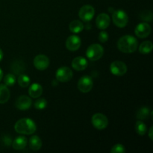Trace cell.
Masks as SVG:
<instances>
[{
  "instance_id": "1",
  "label": "cell",
  "mask_w": 153,
  "mask_h": 153,
  "mask_svg": "<svg viewBox=\"0 0 153 153\" xmlns=\"http://www.w3.org/2000/svg\"><path fill=\"white\" fill-rule=\"evenodd\" d=\"M137 47V41L133 36L125 35L120 37L117 42V48L124 53H132Z\"/></svg>"
},
{
  "instance_id": "2",
  "label": "cell",
  "mask_w": 153,
  "mask_h": 153,
  "mask_svg": "<svg viewBox=\"0 0 153 153\" xmlns=\"http://www.w3.org/2000/svg\"><path fill=\"white\" fill-rule=\"evenodd\" d=\"M35 123L29 118H22L15 123L14 129L21 134H32L36 131Z\"/></svg>"
},
{
  "instance_id": "3",
  "label": "cell",
  "mask_w": 153,
  "mask_h": 153,
  "mask_svg": "<svg viewBox=\"0 0 153 153\" xmlns=\"http://www.w3.org/2000/svg\"><path fill=\"white\" fill-rule=\"evenodd\" d=\"M104 54V49L102 46L97 43L88 46L86 52V55L88 59L92 61H96L100 59Z\"/></svg>"
},
{
  "instance_id": "4",
  "label": "cell",
  "mask_w": 153,
  "mask_h": 153,
  "mask_svg": "<svg viewBox=\"0 0 153 153\" xmlns=\"http://www.w3.org/2000/svg\"><path fill=\"white\" fill-rule=\"evenodd\" d=\"M112 20L119 28H124L128 24V17L126 13L123 10H117L113 12Z\"/></svg>"
},
{
  "instance_id": "5",
  "label": "cell",
  "mask_w": 153,
  "mask_h": 153,
  "mask_svg": "<svg viewBox=\"0 0 153 153\" xmlns=\"http://www.w3.org/2000/svg\"><path fill=\"white\" fill-rule=\"evenodd\" d=\"M91 123L93 126L98 130H103L108 126V120L106 116H105L102 114L97 113L93 115Z\"/></svg>"
},
{
  "instance_id": "6",
  "label": "cell",
  "mask_w": 153,
  "mask_h": 153,
  "mask_svg": "<svg viewBox=\"0 0 153 153\" xmlns=\"http://www.w3.org/2000/svg\"><path fill=\"white\" fill-rule=\"evenodd\" d=\"M94 13H95V10H94V7L89 5V4H86V5H84L83 7L80 8L79 12V18L83 22H88L93 19Z\"/></svg>"
},
{
  "instance_id": "7",
  "label": "cell",
  "mask_w": 153,
  "mask_h": 153,
  "mask_svg": "<svg viewBox=\"0 0 153 153\" xmlns=\"http://www.w3.org/2000/svg\"><path fill=\"white\" fill-rule=\"evenodd\" d=\"M73 71L67 67H62L56 71V79L60 82H67L73 78Z\"/></svg>"
},
{
  "instance_id": "8",
  "label": "cell",
  "mask_w": 153,
  "mask_h": 153,
  "mask_svg": "<svg viewBox=\"0 0 153 153\" xmlns=\"http://www.w3.org/2000/svg\"><path fill=\"white\" fill-rule=\"evenodd\" d=\"M110 71L114 76H122L126 73L127 67L123 61H114L110 66Z\"/></svg>"
},
{
  "instance_id": "9",
  "label": "cell",
  "mask_w": 153,
  "mask_h": 153,
  "mask_svg": "<svg viewBox=\"0 0 153 153\" xmlns=\"http://www.w3.org/2000/svg\"><path fill=\"white\" fill-rule=\"evenodd\" d=\"M93 88V80L90 76H82L78 82V88L82 93H88Z\"/></svg>"
},
{
  "instance_id": "10",
  "label": "cell",
  "mask_w": 153,
  "mask_h": 153,
  "mask_svg": "<svg viewBox=\"0 0 153 153\" xmlns=\"http://www.w3.org/2000/svg\"><path fill=\"white\" fill-rule=\"evenodd\" d=\"M134 32L137 37L140 38H145L149 35L151 32V27L147 22H141L136 27Z\"/></svg>"
},
{
  "instance_id": "11",
  "label": "cell",
  "mask_w": 153,
  "mask_h": 153,
  "mask_svg": "<svg viewBox=\"0 0 153 153\" xmlns=\"http://www.w3.org/2000/svg\"><path fill=\"white\" fill-rule=\"evenodd\" d=\"M49 60L44 55H38L34 58V66L38 70H44L49 67Z\"/></svg>"
},
{
  "instance_id": "12",
  "label": "cell",
  "mask_w": 153,
  "mask_h": 153,
  "mask_svg": "<svg viewBox=\"0 0 153 153\" xmlns=\"http://www.w3.org/2000/svg\"><path fill=\"white\" fill-rule=\"evenodd\" d=\"M82 41L80 37L77 35H71L67 38L66 41V46L67 49L71 52H75L80 48Z\"/></svg>"
},
{
  "instance_id": "13",
  "label": "cell",
  "mask_w": 153,
  "mask_h": 153,
  "mask_svg": "<svg viewBox=\"0 0 153 153\" xmlns=\"http://www.w3.org/2000/svg\"><path fill=\"white\" fill-rule=\"evenodd\" d=\"M31 104H32V100H31V98L27 96H20L16 100V102H15V106L19 110L24 111L30 108Z\"/></svg>"
},
{
  "instance_id": "14",
  "label": "cell",
  "mask_w": 153,
  "mask_h": 153,
  "mask_svg": "<svg viewBox=\"0 0 153 153\" xmlns=\"http://www.w3.org/2000/svg\"><path fill=\"white\" fill-rule=\"evenodd\" d=\"M110 16L107 13H100L96 19V24H97V28L102 30L106 29L110 25Z\"/></svg>"
},
{
  "instance_id": "15",
  "label": "cell",
  "mask_w": 153,
  "mask_h": 153,
  "mask_svg": "<svg viewBox=\"0 0 153 153\" xmlns=\"http://www.w3.org/2000/svg\"><path fill=\"white\" fill-rule=\"evenodd\" d=\"M72 67L77 71L85 70L88 67V61L83 57H77L72 61Z\"/></svg>"
},
{
  "instance_id": "16",
  "label": "cell",
  "mask_w": 153,
  "mask_h": 153,
  "mask_svg": "<svg viewBox=\"0 0 153 153\" xmlns=\"http://www.w3.org/2000/svg\"><path fill=\"white\" fill-rule=\"evenodd\" d=\"M42 93H43L42 86L37 83L31 85L28 89V94H29L30 97L32 98H38L41 96Z\"/></svg>"
},
{
  "instance_id": "17",
  "label": "cell",
  "mask_w": 153,
  "mask_h": 153,
  "mask_svg": "<svg viewBox=\"0 0 153 153\" xmlns=\"http://www.w3.org/2000/svg\"><path fill=\"white\" fill-rule=\"evenodd\" d=\"M11 70L14 74L20 75L22 74L23 72L25 70V64L21 60H16L14 62H13L11 65Z\"/></svg>"
},
{
  "instance_id": "18",
  "label": "cell",
  "mask_w": 153,
  "mask_h": 153,
  "mask_svg": "<svg viewBox=\"0 0 153 153\" xmlns=\"http://www.w3.org/2000/svg\"><path fill=\"white\" fill-rule=\"evenodd\" d=\"M27 138L24 136H19L13 141V148L16 150H21L27 145Z\"/></svg>"
},
{
  "instance_id": "19",
  "label": "cell",
  "mask_w": 153,
  "mask_h": 153,
  "mask_svg": "<svg viewBox=\"0 0 153 153\" xmlns=\"http://www.w3.org/2000/svg\"><path fill=\"white\" fill-rule=\"evenodd\" d=\"M10 98V91L5 85H0V104L7 102Z\"/></svg>"
},
{
  "instance_id": "20",
  "label": "cell",
  "mask_w": 153,
  "mask_h": 153,
  "mask_svg": "<svg viewBox=\"0 0 153 153\" xmlns=\"http://www.w3.org/2000/svg\"><path fill=\"white\" fill-rule=\"evenodd\" d=\"M29 146L32 150H39L42 146V141L40 137L37 135L32 136L29 140Z\"/></svg>"
},
{
  "instance_id": "21",
  "label": "cell",
  "mask_w": 153,
  "mask_h": 153,
  "mask_svg": "<svg viewBox=\"0 0 153 153\" xmlns=\"http://www.w3.org/2000/svg\"><path fill=\"white\" fill-rule=\"evenodd\" d=\"M69 28L73 33L77 34V33L81 32L84 29V25L81 21L73 20L69 25Z\"/></svg>"
},
{
  "instance_id": "22",
  "label": "cell",
  "mask_w": 153,
  "mask_h": 153,
  "mask_svg": "<svg viewBox=\"0 0 153 153\" xmlns=\"http://www.w3.org/2000/svg\"><path fill=\"white\" fill-rule=\"evenodd\" d=\"M149 114H150V110H149V108L143 106V107L140 108L137 110L136 117L140 120H143L147 119L149 117Z\"/></svg>"
},
{
  "instance_id": "23",
  "label": "cell",
  "mask_w": 153,
  "mask_h": 153,
  "mask_svg": "<svg viewBox=\"0 0 153 153\" xmlns=\"http://www.w3.org/2000/svg\"><path fill=\"white\" fill-rule=\"evenodd\" d=\"M152 43L151 41H144L140 45L139 52L142 54H149L152 50Z\"/></svg>"
},
{
  "instance_id": "24",
  "label": "cell",
  "mask_w": 153,
  "mask_h": 153,
  "mask_svg": "<svg viewBox=\"0 0 153 153\" xmlns=\"http://www.w3.org/2000/svg\"><path fill=\"white\" fill-rule=\"evenodd\" d=\"M135 131L139 135L143 136L147 131V127L144 123L142 122L141 120H139L135 124Z\"/></svg>"
},
{
  "instance_id": "25",
  "label": "cell",
  "mask_w": 153,
  "mask_h": 153,
  "mask_svg": "<svg viewBox=\"0 0 153 153\" xmlns=\"http://www.w3.org/2000/svg\"><path fill=\"white\" fill-rule=\"evenodd\" d=\"M18 84L22 88H27L30 84V79L28 76L25 74L19 75L18 77Z\"/></svg>"
},
{
  "instance_id": "26",
  "label": "cell",
  "mask_w": 153,
  "mask_h": 153,
  "mask_svg": "<svg viewBox=\"0 0 153 153\" xmlns=\"http://www.w3.org/2000/svg\"><path fill=\"white\" fill-rule=\"evenodd\" d=\"M152 11L149 10H145L140 13V19L146 22H151L152 20Z\"/></svg>"
},
{
  "instance_id": "27",
  "label": "cell",
  "mask_w": 153,
  "mask_h": 153,
  "mask_svg": "<svg viewBox=\"0 0 153 153\" xmlns=\"http://www.w3.org/2000/svg\"><path fill=\"white\" fill-rule=\"evenodd\" d=\"M16 82V77L13 74H7L4 76V82L6 86H13Z\"/></svg>"
},
{
  "instance_id": "28",
  "label": "cell",
  "mask_w": 153,
  "mask_h": 153,
  "mask_svg": "<svg viewBox=\"0 0 153 153\" xmlns=\"http://www.w3.org/2000/svg\"><path fill=\"white\" fill-rule=\"evenodd\" d=\"M46 105H47V102L43 98L38 99L34 102V107H35V108L38 109V110L44 109L46 107Z\"/></svg>"
},
{
  "instance_id": "29",
  "label": "cell",
  "mask_w": 153,
  "mask_h": 153,
  "mask_svg": "<svg viewBox=\"0 0 153 153\" xmlns=\"http://www.w3.org/2000/svg\"><path fill=\"white\" fill-rule=\"evenodd\" d=\"M126 149L122 144H116L111 149V153H125Z\"/></svg>"
},
{
  "instance_id": "30",
  "label": "cell",
  "mask_w": 153,
  "mask_h": 153,
  "mask_svg": "<svg viewBox=\"0 0 153 153\" xmlns=\"http://www.w3.org/2000/svg\"><path fill=\"white\" fill-rule=\"evenodd\" d=\"M99 40L102 43H105L108 40V34L106 31H101L99 34Z\"/></svg>"
},
{
  "instance_id": "31",
  "label": "cell",
  "mask_w": 153,
  "mask_h": 153,
  "mask_svg": "<svg viewBox=\"0 0 153 153\" xmlns=\"http://www.w3.org/2000/svg\"><path fill=\"white\" fill-rule=\"evenodd\" d=\"M4 143H6V145H7V146L10 145V143H11V139H10V137H4Z\"/></svg>"
},
{
  "instance_id": "32",
  "label": "cell",
  "mask_w": 153,
  "mask_h": 153,
  "mask_svg": "<svg viewBox=\"0 0 153 153\" xmlns=\"http://www.w3.org/2000/svg\"><path fill=\"white\" fill-rule=\"evenodd\" d=\"M152 131H153V127L152 126V127H151V128H150V129H149V138H150L151 140H153Z\"/></svg>"
},
{
  "instance_id": "33",
  "label": "cell",
  "mask_w": 153,
  "mask_h": 153,
  "mask_svg": "<svg viewBox=\"0 0 153 153\" xmlns=\"http://www.w3.org/2000/svg\"><path fill=\"white\" fill-rule=\"evenodd\" d=\"M2 78H3V72L2 70L0 69V82H1V80L2 79Z\"/></svg>"
},
{
  "instance_id": "34",
  "label": "cell",
  "mask_w": 153,
  "mask_h": 153,
  "mask_svg": "<svg viewBox=\"0 0 153 153\" xmlns=\"http://www.w3.org/2000/svg\"><path fill=\"white\" fill-rule=\"evenodd\" d=\"M2 58H3V52H2V50L0 49V61L2 59Z\"/></svg>"
}]
</instances>
